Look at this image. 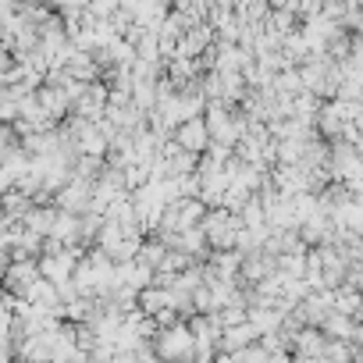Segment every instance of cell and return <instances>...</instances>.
Wrapping results in <instances>:
<instances>
[{"mask_svg": "<svg viewBox=\"0 0 363 363\" xmlns=\"http://www.w3.org/2000/svg\"><path fill=\"white\" fill-rule=\"evenodd\" d=\"M178 143L196 153V150L207 143V125H203V121H186V125L178 128Z\"/></svg>", "mask_w": 363, "mask_h": 363, "instance_id": "obj_1", "label": "cell"}]
</instances>
